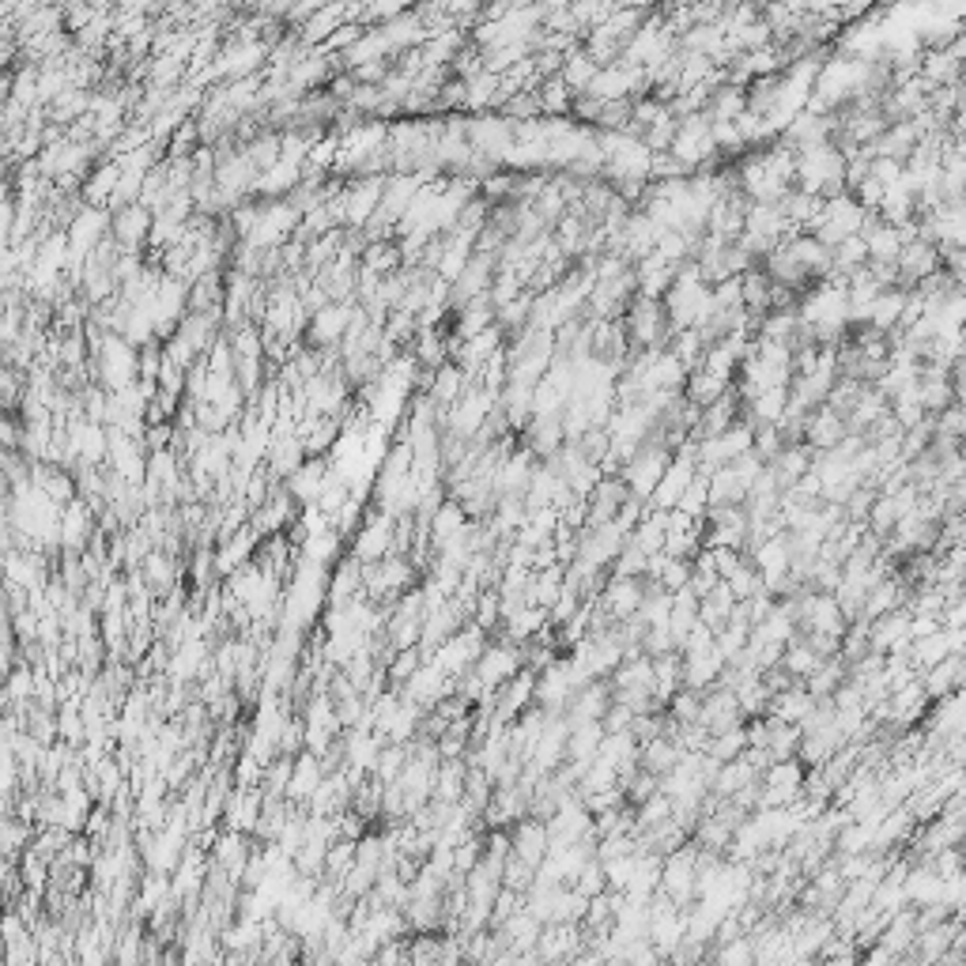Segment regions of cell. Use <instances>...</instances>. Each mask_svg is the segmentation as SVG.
Masks as SVG:
<instances>
[{
  "label": "cell",
  "instance_id": "6da1fadb",
  "mask_svg": "<svg viewBox=\"0 0 966 966\" xmlns=\"http://www.w3.org/2000/svg\"><path fill=\"white\" fill-rule=\"evenodd\" d=\"M510 843H514V857L525 864H532V869H540V864L547 861V853H552L547 823L537 820V815H529V820H521L518 827H510Z\"/></svg>",
  "mask_w": 966,
  "mask_h": 966
},
{
  "label": "cell",
  "instance_id": "7a4b0ae2",
  "mask_svg": "<svg viewBox=\"0 0 966 966\" xmlns=\"http://www.w3.org/2000/svg\"><path fill=\"white\" fill-rule=\"evenodd\" d=\"M103 378L114 393H125L137 378V352L129 347V340L106 337L103 340Z\"/></svg>",
  "mask_w": 966,
  "mask_h": 966
},
{
  "label": "cell",
  "instance_id": "3957f363",
  "mask_svg": "<svg viewBox=\"0 0 966 966\" xmlns=\"http://www.w3.org/2000/svg\"><path fill=\"white\" fill-rule=\"evenodd\" d=\"M537 955L544 966H566L574 955H581V929L570 926V921H559V926H544V936L537 944Z\"/></svg>",
  "mask_w": 966,
  "mask_h": 966
},
{
  "label": "cell",
  "instance_id": "277c9868",
  "mask_svg": "<svg viewBox=\"0 0 966 966\" xmlns=\"http://www.w3.org/2000/svg\"><path fill=\"white\" fill-rule=\"evenodd\" d=\"M321 781H325V759H321V755H314V752L295 755V770H291L287 801L291 804H298V801L310 804L314 793L321 789Z\"/></svg>",
  "mask_w": 966,
  "mask_h": 966
},
{
  "label": "cell",
  "instance_id": "5b68a950",
  "mask_svg": "<svg viewBox=\"0 0 966 966\" xmlns=\"http://www.w3.org/2000/svg\"><path fill=\"white\" fill-rule=\"evenodd\" d=\"M381 197H386L381 181H366L363 189H355V193H347L344 201H340L337 215H344L347 223H366L374 220V212L381 208Z\"/></svg>",
  "mask_w": 966,
  "mask_h": 966
},
{
  "label": "cell",
  "instance_id": "8992f818",
  "mask_svg": "<svg viewBox=\"0 0 966 966\" xmlns=\"http://www.w3.org/2000/svg\"><path fill=\"white\" fill-rule=\"evenodd\" d=\"M487 408H491V397L480 393V389H469V393L453 404V412H449V427H453L457 435H472L483 423V415H487Z\"/></svg>",
  "mask_w": 966,
  "mask_h": 966
},
{
  "label": "cell",
  "instance_id": "52a82bcc",
  "mask_svg": "<svg viewBox=\"0 0 966 966\" xmlns=\"http://www.w3.org/2000/svg\"><path fill=\"white\" fill-rule=\"evenodd\" d=\"M352 321H355V310H352V306H344V303L325 306L321 314H314V340H318V344H332V340H344V337H347V329H352Z\"/></svg>",
  "mask_w": 966,
  "mask_h": 966
},
{
  "label": "cell",
  "instance_id": "ba28073f",
  "mask_svg": "<svg viewBox=\"0 0 966 966\" xmlns=\"http://www.w3.org/2000/svg\"><path fill=\"white\" fill-rule=\"evenodd\" d=\"M820 664H823V657L815 653V649L808 646L801 635H797L793 643L786 646V653H781V669H786L793 680H808L815 669H820Z\"/></svg>",
  "mask_w": 966,
  "mask_h": 966
},
{
  "label": "cell",
  "instance_id": "9c48e42d",
  "mask_svg": "<svg viewBox=\"0 0 966 966\" xmlns=\"http://www.w3.org/2000/svg\"><path fill=\"white\" fill-rule=\"evenodd\" d=\"M325 483H329V480H325V464L321 461H306L303 469L291 476L287 495L291 498H306V503H318L321 491H325Z\"/></svg>",
  "mask_w": 966,
  "mask_h": 966
},
{
  "label": "cell",
  "instance_id": "30bf717a",
  "mask_svg": "<svg viewBox=\"0 0 966 966\" xmlns=\"http://www.w3.org/2000/svg\"><path fill=\"white\" fill-rule=\"evenodd\" d=\"M103 231H106V215H103V212H95V208L80 212V215H76V223H72V231H69V241H72V246H76V257H80V254H87V249L95 246Z\"/></svg>",
  "mask_w": 966,
  "mask_h": 966
},
{
  "label": "cell",
  "instance_id": "8fae6325",
  "mask_svg": "<svg viewBox=\"0 0 966 966\" xmlns=\"http://www.w3.org/2000/svg\"><path fill=\"white\" fill-rule=\"evenodd\" d=\"M118 238H121L125 249H132L137 241L152 238V215H148L144 208H137V204L125 208V212L118 215Z\"/></svg>",
  "mask_w": 966,
  "mask_h": 966
},
{
  "label": "cell",
  "instance_id": "7c38bea8",
  "mask_svg": "<svg viewBox=\"0 0 966 966\" xmlns=\"http://www.w3.org/2000/svg\"><path fill=\"white\" fill-rule=\"evenodd\" d=\"M298 178H303V166H298V163H287V160H280L276 166H272V170H264V174H261V181H257V189H261L264 197H276V193H287V189L295 186Z\"/></svg>",
  "mask_w": 966,
  "mask_h": 966
},
{
  "label": "cell",
  "instance_id": "4fadbf2b",
  "mask_svg": "<svg viewBox=\"0 0 966 966\" xmlns=\"http://www.w3.org/2000/svg\"><path fill=\"white\" fill-rule=\"evenodd\" d=\"M91 537V514H83L80 506H72L69 514H61V544H69L72 552L87 544Z\"/></svg>",
  "mask_w": 966,
  "mask_h": 966
},
{
  "label": "cell",
  "instance_id": "5bb4252c",
  "mask_svg": "<svg viewBox=\"0 0 966 966\" xmlns=\"http://www.w3.org/2000/svg\"><path fill=\"white\" fill-rule=\"evenodd\" d=\"M461 386H464V374L457 370V366H443L435 378V386H431V393H435L438 404H457L461 401Z\"/></svg>",
  "mask_w": 966,
  "mask_h": 966
},
{
  "label": "cell",
  "instance_id": "9a60e30c",
  "mask_svg": "<svg viewBox=\"0 0 966 966\" xmlns=\"http://www.w3.org/2000/svg\"><path fill=\"white\" fill-rule=\"evenodd\" d=\"M340 20H344V8H318V12H314V20L303 27V42H306V46H310V42H321V38L329 42L332 38L329 31L337 27Z\"/></svg>",
  "mask_w": 966,
  "mask_h": 966
},
{
  "label": "cell",
  "instance_id": "2e32d148",
  "mask_svg": "<svg viewBox=\"0 0 966 966\" xmlns=\"http://www.w3.org/2000/svg\"><path fill=\"white\" fill-rule=\"evenodd\" d=\"M144 581L152 589H174V563L166 559L163 552H148V559H144Z\"/></svg>",
  "mask_w": 966,
  "mask_h": 966
},
{
  "label": "cell",
  "instance_id": "e0dca14e",
  "mask_svg": "<svg viewBox=\"0 0 966 966\" xmlns=\"http://www.w3.org/2000/svg\"><path fill=\"white\" fill-rule=\"evenodd\" d=\"M714 966H755V940L740 936V940H732V944H721L718 963Z\"/></svg>",
  "mask_w": 966,
  "mask_h": 966
},
{
  "label": "cell",
  "instance_id": "ac0fdd59",
  "mask_svg": "<svg viewBox=\"0 0 966 966\" xmlns=\"http://www.w3.org/2000/svg\"><path fill=\"white\" fill-rule=\"evenodd\" d=\"M574 891H578V895H586V898H597V895H604V891H608L604 864L597 861V857L586 864V869H581V876L574 880Z\"/></svg>",
  "mask_w": 966,
  "mask_h": 966
},
{
  "label": "cell",
  "instance_id": "d6986e66",
  "mask_svg": "<svg viewBox=\"0 0 966 966\" xmlns=\"http://www.w3.org/2000/svg\"><path fill=\"white\" fill-rule=\"evenodd\" d=\"M363 272H378V269H393L397 264V249L393 246H370L363 257Z\"/></svg>",
  "mask_w": 966,
  "mask_h": 966
},
{
  "label": "cell",
  "instance_id": "ffe728a7",
  "mask_svg": "<svg viewBox=\"0 0 966 966\" xmlns=\"http://www.w3.org/2000/svg\"><path fill=\"white\" fill-rule=\"evenodd\" d=\"M476 966H495V963H476Z\"/></svg>",
  "mask_w": 966,
  "mask_h": 966
}]
</instances>
